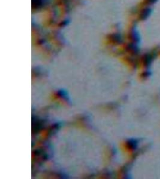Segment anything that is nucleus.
Here are the masks:
<instances>
[{
    "label": "nucleus",
    "instance_id": "nucleus-1",
    "mask_svg": "<svg viewBox=\"0 0 160 179\" xmlns=\"http://www.w3.org/2000/svg\"><path fill=\"white\" fill-rule=\"evenodd\" d=\"M128 143L130 145V148H131L132 149H135L136 148V146H137V143L134 140H130V141Z\"/></svg>",
    "mask_w": 160,
    "mask_h": 179
},
{
    "label": "nucleus",
    "instance_id": "nucleus-2",
    "mask_svg": "<svg viewBox=\"0 0 160 179\" xmlns=\"http://www.w3.org/2000/svg\"><path fill=\"white\" fill-rule=\"evenodd\" d=\"M152 61V57L151 55H148L147 56H146L145 58V63L146 65H149L150 63Z\"/></svg>",
    "mask_w": 160,
    "mask_h": 179
},
{
    "label": "nucleus",
    "instance_id": "nucleus-3",
    "mask_svg": "<svg viewBox=\"0 0 160 179\" xmlns=\"http://www.w3.org/2000/svg\"><path fill=\"white\" fill-rule=\"evenodd\" d=\"M145 10L143 12V14H142L143 18H146V17L150 13V10L149 9H145Z\"/></svg>",
    "mask_w": 160,
    "mask_h": 179
},
{
    "label": "nucleus",
    "instance_id": "nucleus-4",
    "mask_svg": "<svg viewBox=\"0 0 160 179\" xmlns=\"http://www.w3.org/2000/svg\"><path fill=\"white\" fill-rule=\"evenodd\" d=\"M148 1H149V2H150V3H152V2H154L156 0H147Z\"/></svg>",
    "mask_w": 160,
    "mask_h": 179
}]
</instances>
